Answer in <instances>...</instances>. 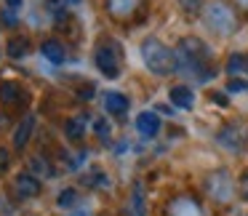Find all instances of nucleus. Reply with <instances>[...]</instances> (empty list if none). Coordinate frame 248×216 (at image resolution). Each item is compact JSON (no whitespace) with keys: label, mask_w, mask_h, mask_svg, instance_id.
<instances>
[{"label":"nucleus","mask_w":248,"mask_h":216,"mask_svg":"<svg viewBox=\"0 0 248 216\" xmlns=\"http://www.w3.org/2000/svg\"><path fill=\"white\" fill-rule=\"evenodd\" d=\"M176 54V72L179 75H189L198 83H205L216 75L214 67H211V46L200 38H182L179 46L173 48Z\"/></svg>","instance_id":"nucleus-1"},{"label":"nucleus","mask_w":248,"mask_h":216,"mask_svg":"<svg viewBox=\"0 0 248 216\" xmlns=\"http://www.w3.org/2000/svg\"><path fill=\"white\" fill-rule=\"evenodd\" d=\"M141 51V62L144 67L157 77H166V75H173L176 72V54L173 48H168L160 38H144L139 46Z\"/></svg>","instance_id":"nucleus-2"},{"label":"nucleus","mask_w":248,"mask_h":216,"mask_svg":"<svg viewBox=\"0 0 248 216\" xmlns=\"http://www.w3.org/2000/svg\"><path fill=\"white\" fill-rule=\"evenodd\" d=\"M203 22L211 32L221 35V38H227V35H232L237 30V16L224 0H211V3H205Z\"/></svg>","instance_id":"nucleus-3"},{"label":"nucleus","mask_w":248,"mask_h":216,"mask_svg":"<svg viewBox=\"0 0 248 216\" xmlns=\"http://www.w3.org/2000/svg\"><path fill=\"white\" fill-rule=\"evenodd\" d=\"M216 141H219L221 147H227L230 152H240L248 141V125L240 123V120H232V123L221 125V128L216 131Z\"/></svg>","instance_id":"nucleus-4"},{"label":"nucleus","mask_w":248,"mask_h":216,"mask_svg":"<svg viewBox=\"0 0 248 216\" xmlns=\"http://www.w3.org/2000/svg\"><path fill=\"white\" fill-rule=\"evenodd\" d=\"M93 64L104 77L115 80V77H120V51L112 43H102L93 54Z\"/></svg>","instance_id":"nucleus-5"},{"label":"nucleus","mask_w":248,"mask_h":216,"mask_svg":"<svg viewBox=\"0 0 248 216\" xmlns=\"http://www.w3.org/2000/svg\"><path fill=\"white\" fill-rule=\"evenodd\" d=\"M205 189H208V195L214 200H219V203H227V200L232 198V179H230V173L221 168V171H214L208 176V182H205Z\"/></svg>","instance_id":"nucleus-6"},{"label":"nucleus","mask_w":248,"mask_h":216,"mask_svg":"<svg viewBox=\"0 0 248 216\" xmlns=\"http://www.w3.org/2000/svg\"><path fill=\"white\" fill-rule=\"evenodd\" d=\"M40 179L35 173H16L14 176V192L19 195L22 200H30V198H38L40 195Z\"/></svg>","instance_id":"nucleus-7"},{"label":"nucleus","mask_w":248,"mask_h":216,"mask_svg":"<svg viewBox=\"0 0 248 216\" xmlns=\"http://www.w3.org/2000/svg\"><path fill=\"white\" fill-rule=\"evenodd\" d=\"M125 216H147V192H144V182H134L125 203Z\"/></svg>","instance_id":"nucleus-8"},{"label":"nucleus","mask_w":248,"mask_h":216,"mask_svg":"<svg viewBox=\"0 0 248 216\" xmlns=\"http://www.w3.org/2000/svg\"><path fill=\"white\" fill-rule=\"evenodd\" d=\"M35 123H38L35 112H27L22 118V123L14 131V147H16V150H24V147L30 144V139H32V134H35Z\"/></svg>","instance_id":"nucleus-9"},{"label":"nucleus","mask_w":248,"mask_h":216,"mask_svg":"<svg viewBox=\"0 0 248 216\" xmlns=\"http://www.w3.org/2000/svg\"><path fill=\"white\" fill-rule=\"evenodd\" d=\"M0 102L8 104V107L22 104V102H27V91H24L22 83H16V80H3L0 83Z\"/></svg>","instance_id":"nucleus-10"},{"label":"nucleus","mask_w":248,"mask_h":216,"mask_svg":"<svg viewBox=\"0 0 248 216\" xmlns=\"http://www.w3.org/2000/svg\"><path fill=\"white\" fill-rule=\"evenodd\" d=\"M136 131H139L144 139H152V136L160 134V118H157L152 109H144V112L136 115Z\"/></svg>","instance_id":"nucleus-11"},{"label":"nucleus","mask_w":248,"mask_h":216,"mask_svg":"<svg viewBox=\"0 0 248 216\" xmlns=\"http://www.w3.org/2000/svg\"><path fill=\"white\" fill-rule=\"evenodd\" d=\"M168 216H205L195 198H176L168 205Z\"/></svg>","instance_id":"nucleus-12"},{"label":"nucleus","mask_w":248,"mask_h":216,"mask_svg":"<svg viewBox=\"0 0 248 216\" xmlns=\"http://www.w3.org/2000/svg\"><path fill=\"white\" fill-rule=\"evenodd\" d=\"M40 54H43V59H48L51 64H64L67 62V46L56 38H48V40L40 43Z\"/></svg>","instance_id":"nucleus-13"},{"label":"nucleus","mask_w":248,"mask_h":216,"mask_svg":"<svg viewBox=\"0 0 248 216\" xmlns=\"http://www.w3.org/2000/svg\"><path fill=\"white\" fill-rule=\"evenodd\" d=\"M86 128H88V115L86 112H78L72 118L64 120V136L70 141H80L86 136Z\"/></svg>","instance_id":"nucleus-14"},{"label":"nucleus","mask_w":248,"mask_h":216,"mask_svg":"<svg viewBox=\"0 0 248 216\" xmlns=\"http://www.w3.org/2000/svg\"><path fill=\"white\" fill-rule=\"evenodd\" d=\"M131 107V99L123 91H107L104 93V109L109 115H125Z\"/></svg>","instance_id":"nucleus-15"},{"label":"nucleus","mask_w":248,"mask_h":216,"mask_svg":"<svg viewBox=\"0 0 248 216\" xmlns=\"http://www.w3.org/2000/svg\"><path fill=\"white\" fill-rule=\"evenodd\" d=\"M168 99H171V104L179 109H192V104H195V93H192V88H187V86H173L171 91H168Z\"/></svg>","instance_id":"nucleus-16"},{"label":"nucleus","mask_w":248,"mask_h":216,"mask_svg":"<svg viewBox=\"0 0 248 216\" xmlns=\"http://www.w3.org/2000/svg\"><path fill=\"white\" fill-rule=\"evenodd\" d=\"M6 54L11 59H24L30 54V38L27 35H11L6 43Z\"/></svg>","instance_id":"nucleus-17"},{"label":"nucleus","mask_w":248,"mask_h":216,"mask_svg":"<svg viewBox=\"0 0 248 216\" xmlns=\"http://www.w3.org/2000/svg\"><path fill=\"white\" fill-rule=\"evenodd\" d=\"M141 0H107V11L112 14L115 19H128L131 14L136 11Z\"/></svg>","instance_id":"nucleus-18"},{"label":"nucleus","mask_w":248,"mask_h":216,"mask_svg":"<svg viewBox=\"0 0 248 216\" xmlns=\"http://www.w3.org/2000/svg\"><path fill=\"white\" fill-rule=\"evenodd\" d=\"M30 173H35L38 179H54V166H51L48 157L43 155H32L30 157Z\"/></svg>","instance_id":"nucleus-19"},{"label":"nucleus","mask_w":248,"mask_h":216,"mask_svg":"<svg viewBox=\"0 0 248 216\" xmlns=\"http://www.w3.org/2000/svg\"><path fill=\"white\" fill-rule=\"evenodd\" d=\"M83 182H86L88 187H96V189H107L109 187V176L102 171V168H91V173H88Z\"/></svg>","instance_id":"nucleus-20"},{"label":"nucleus","mask_w":248,"mask_h":216,"mask_svg":"<svg viewBox=\"0 0 248 216\" xmlns=\"http://www.w3.org/2000/svg\"><path fill=\"white\" fill-rule=\"evenodd\" d=\"M78 200H80V195H78V189H72V187L62 189V192L56 195V205H59V208H75Z\"/></svg>","instance_id":"nucleus-21"},{"label":"nucleus","mask_w":248,"mask_h":216,"mask_svg":"<svg viewBox=\"0 0 248 216\" xmlns=\"http://www.w3.org/2000/svg\"><path fill=\"white\" fill-rule=\"evenodd\" d=\"M243 64H246V54H232L230 59H227V72H230L232 77H240Z\"/></svg>","instance_id":"nucleus-22"},{"label":"nucleus","mask_w":248,"mask_h":216,"mask_svg":"<svg viewBox=\"0 0 248 216\" xmlns=\"http://www.w3.org/2000/svg\"><path fill=\"white\" fill-rule=\"evenodd\" d=\"M93 131H96V136L102 141H109V134H112V125L107 123V118H99L96 123H93Z\"/></svg>","instance_id":"nucleus-23"},{"label":"nucleus","mask_w":248,"mask_h":216,"mask_svg":"<svg viewBox=\"0 0 248 216\" xmlns=\"http://www.w3.org/2000/svg\"><path fill=\"white\" fill-rule=\"evenodd\" d=\"M227 91L230 93H248V80H243V77H230Z\"/></svg>","instance_id":"nucleus-24"},{"label":"nucleus","mask_w":248,"mask_h":216,"mask_svg":"<svg viewBox=\"0 0 248 216\" xmlns=\"http://www.w3.org/2000/svg\"><path fill=\"white\" fill-rule=\"evenodd\" d=\"M62 3H64V0H48V11L54 14L56 19L67 16V8H62Z\"/></svg>","instance_id":"nucleus-25"},{"label":"nucleus","mask_w":248,"mask_h":216,"mask_svg":"<svg viewBox=\"0 0 248 216\" xmlns=\"http://www.w3.org/2000/svg\"><path fill=\"white\" fill-rule=\"evenodd\" d=\"M179 6H182L187 14H198L200 11V0H179Z\"/></svg>","instance_id":"nucleus-26"},{"label":"nucleus","mask_w":248,"mask_h":216,"mask_svg":"<svg viewBox=\"0 0 248 216\" xmlns=\"http://www.w3.org/2000/svg\"><path fill=\"white\" fill-rule=\"evenodd\" d=\"M8 166H11V155H8L6 147H0V173H6Z\"/></svg>","instance_id":"nucleus-27"},{"label":"nucleus","mask_w":248,"mask_h":216,"mask_svg":"<svg viewBox=\"0 0 248 216\" xmlns=\"http://www.w3.org/2000/svg\"><path fill=\"white\" fill-rule=\"evenodd\" d=\"M237 187H240V195H243V200L248 203V168L240 173V182H237Z\"/></svg>","instance_id":"nucleus-28"},{"label":"nucleus","mask_w":248,"mask_h":216,"mask_svg":"<svg viewBox=\"0 0 248 216\" xmlns=\"http://www.w3.org/2000/svg\"><path fill=\"white\" fill-rule=\"evenodd\" d=\"M3 22H6L8 27H14V24H16V11H11V8H6V11H3Z\"/></svg>","instance_id":"nucleus-29"},{"label":"nucleus","mask_w":248,"mask_h":216,"mask_svg":"<svg viewBox=\"0 0 248 216\" xmlns=\"http://www.w3.org/2000/svg\"><path fill=\"white\" fill-rule=\"evenodd\" d=\"M78 96H80V99H93V86H91V83H88V86H83Z\"/></svg>","instance_id":"nucleus-30"},{"label":"nucleus","mask_w":248,"mask_h":216,"mask_svg":"<svg viewBox=\"0 0 248 216\" xmlns=\"http://www.w3.org/2000/svg\"><path fill=\"white\" fill-rule=\"evenodd\" d=\"M211 102L221 104V107H227V96H221V93H211Z\"/></svg>","instance_id":"nucleus-31"},{"label":"nucleus","mask_w":248,"mask_h":216,"mask_svg":"<svg viewBox=\"0 0 248 216\" xmlns=\"http://www.w3.org/2000/svg\"><path fill=\"white\" fill-rule=\"evenodd\" d=\"M22 3H24V0H6V6L11 8V11H19V8H22Z\"/></svg>","instance_id":"nucleus-32"},{"label":"nucleus","mask_w":248,"mask_h":216,"mask_svg":"<svg viewBox=\"0 0 248 216\" xmlns=\"http://www.w3.org/2000/svg\"><path fill=\"white\" fill-rule=\"evenodd\" d=\"M235 3H237L240 8H246V11H248V0H235Z\"/></svg>","instance_id":"nucleus-33"},{"label":"nucleus","mask_w":248,"mask_h":216,"mask_svg":"<svg viewBox=\"0 0 248 216\" xmlns=\"http://www.w3.org/2000/svg\"><path fill=\"white\" fill-rule=\"evenodd\" d=\"M243 75H248V54H246V64H243Z\"/></svg>","instance_id":"nucleus-34"},{"label":"nucleus","mask_w":248,"mask_h":216,"mask_svg":"<svg viewBox=\"0 0 248 216\" xmlns=\"http://www.w3.org/2000/svg\"><path fill=\"white\" fill-rule=\"evenodd\" d=\"M64 3H72V6H80L83 0H64Z\"/></svg>","instance_id":"nucleus-35"},{"label":"nucleus","mask_w":248,"mask_h":216,"mask_svg":"<svg viewBox=\"0 0 248 216\" xmlns=\"http://www.w3.org/2000/svg\"><path fill=\"white\" fill-rule=\"evenodd\" d=\"M72 216H88V214H86V211H78V214H72Z\"/></svg>","instance_id":"nucleus-36"},{"label":"nucleus","mask_w":248,"mask_h":216,"mask_svg":"<svg viewBox=\"0 0 248 216\" xmlns=\"http://www.w3.org/2000/svg\"><path fill=\"white\" fill-rule=\"evenodd\" d=\"M0 54H3V51H0Z\"/></svg>","instance_id":"nucleus-37"}]
</instances>
